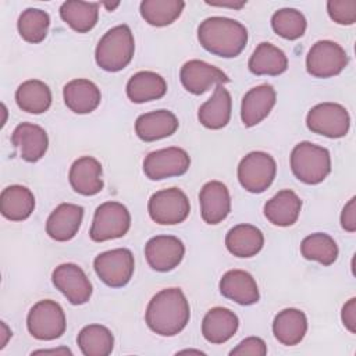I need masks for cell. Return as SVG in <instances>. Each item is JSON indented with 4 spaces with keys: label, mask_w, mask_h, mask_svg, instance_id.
<instances>
[{
    "label": "cell",
    "mask_w": 356,
    "mask_h": 356,
    "mask_svg": "<svg viewBox=\"0 0 356 356\" xmlns=\"http://www.w3.org/2000/svg\"><path fill=\"white\" fill-rule=\"evenodd\" d=\"M189 303L179 288L157 292L150 299L145 313L147 327L163 337H174L181 332L189 323Z\"/></svg>",
    "instance_id": "obj_1"
},
{
    "label": "cell",
    "mask_w": 356,
    "mask_h": 356,
    "mask_svg": "<svg viewBox=\"0 0 356 356\" xmlns=\"http://www.w3.org/2000/svg\"><path fill=\"white\" fill-rule=\"evenodd\" d=\"M197 39L209 53L232 58L242 53L248 43V31L236 19L210 17L200 22Z\"/></svg>",
    "instance_id": "obj_2"
},
{
    "label": "cell",
    "mask_w": 356,
    "mask_h": 356,
    "mask_svg": "<svg viewBox=\"0 0 356 356\" xmlns=\"http://www.w3.org/2000/svg\"><path fill=\"white\" fill-rule=\"evenodd\" d=\"M135 53L134 35L128 25H117L108 29L99 40L95 51L96 64L108 72L124 70Z\"/></svg>",
    "instance_id": "obj_3"
},
{
    "label": "cell",
    "mask_w": 356,
    "mask_h": 356,
    "mask_svg": "<svg viewBox=\"0 0 356 356\" xmlns=\"http://www.w3.org/2000/svg\"><path fill=\"white\" fill-rule=\"evenodd\" d=\"M291 170L300 182L317 185L331 172L330 152L312 142H300L292 149Z\"/></svg>",
    "instance_id": "obj_4"
},
{
    "label": "cell",
    "mask_w": 356,
    "mask_h": 356,
    "mask_svg": "<svg viewBox=\"0 0 356 356\" xmlns=\"http://www.w3.org/2000/svg\"><path fill=\"white\" fill-rule=\"evenodd\" d=\"M29 334L39 341H53L65 332V314L63 307L50 299L35 303L26 317Z\"/></svg>",
    "instance_id": "obj_5"
},
{
    "label": "cell",
    "mask_w": 356,
    "mask_h": 356,
    "mask_svg": "<svg viewBox=\"0 0 356 356\" xmlns=\"http://www.w3.org/2000/svg\"><path fill=\"white\" fill-rule=\"evenodd\" d=\"M131 227L128 209L118 202L102 203L93 216L89 236L95 242H104L124 236Z\"/></svg>",
    "instance_id": "obj_6"
},
{
    "label": "cell",
    "mask_w": 356,
    "mask_h": 356,
    "mask_svg": "<svg viewBox=\"0 0 356 356\" xmlns=\"http://www.w3.org/2000/svg\"><path fill=\"white\" fill-rule=\"evenodd\" d=\"M275 174V160L266 152H250L238 165L239 184L252 193L264 192L273 184Z\"/></svg>",
    "instance_id": "obj_7"
},
{
    "label": "cell",
    "mask_w": 356,
    "mask_h": 356,
    "mask_svg": "<svg viewBox=\"0 0 356 356\" xmlns=\"http://www.w3.org/2000/svg\"><path fill=\"white\" fill-rule=\"evenodd\" d=\"M150 218L161 225H175L185 221L191 211L189 199L178 188L154 192L147 203Z\"/></svg>",
    "instance_id": "obj_8"
},
{
    "label": "cell",
    "mask_w": 356,
    "mask_h": 356,
    "mask_svg": "<svg viewBox=\"0 0 356 356\" xmlns=\"http://www.w3.org/2000/svg\"><path fill=\"white\" fill-rule=\"evenodd\" d=\"M93 267L97 277L107 286L121 288L131 281L135 270V260L129 249L117 248L97 254Z\"/></svg>",
    "instance_id": "obj_9"
},
{
    "label": "cell",
    "mask_w": 356,
    "mask_h": 356,
    "mask_svg": "<svg viewBox=\"0 0 356 356\" xmlns=\"http://www.w3.org/2000/svg\"><path fill=\"white\" fill-rule=\"evenodd\" d=\"M349 57L342 46L332 40L316 42L306 56V70L316 78H331L343 71Z\"/></svg>",
    "instance_id": "obj_10"
},
{
    "label": "cell",
    "mask_w": 356,
    "mask_h": 356,
    "mask_svg": "<svg viewBox=\"0 0 356 356\" xmlns=\"http://www.w3.org/2000/svg\"><path fill=\"white\" fill-rule=\"evenodd\" d=\"M307 128L327 138H342L350 127L348 110L338 103H320L310 108L306 117Z\"/></svg>",
    "instance_id": "obj_11"
},
{
    "label": "cell",
    "mask_w": 356,
    "mask_h": 356,
    "mask_svg": "<svg viewBox=\"0 0 356 356\" xmlns=\"http://www.w3.org/2000/svg\"><path fill=\"white\" fill-rule=\"evenodd\" d=\"M191 157L181 147H165L149 153L143 160V172L152 181L179 177L188 171Z\"/></svg>",
    "instance_id": "obj_12"
},
{
    "label": "cell",
    "mask_w": 356,
    "mask_h": 356,
    "mask_svg": "<svg viewBox=\"0 0 356 356\" xmlns=\"http://www.w3.org/2000/svg\"><path fill=\"white\" fill-rule=\"evenodd\" d=\"M51 281L71 305H83L89 302L93 292L85 271L74 263L57 266L51 274Z\"/></svg>",
    "instance_id": "obj_13"
},
{
    "label": "cell",
    "mask_w": 356,
    "mask_h": 356,
    "mask_svg": "<svg viewBox=\"0 0 356 356\" xmlns=\"http://www.w3.org/2000/svg\"><path fill=\"white\" fill-rule=\"evenodd\" d=\"M185 254V246L181 239L172 235H157L145 245L147 264L160 273H167L178 267Z\"/></svg>",
    "instance_id": "obj_14"
},
{
    "label": "cell",
    "mask_w": 356,
    "mask_h": 356,
    "mask_svg": "<svg viewBox=\"0 0 356 356\" xmlns=\"http://www.w3.org/2000/svg\"><path fill=\"white\" fill-rule=\"evenodd\" d=\"M179 79L184 88L192 95H202L210 89L211 85L229 82L225 72L202 60L186 61L179 71Z\"/></svg>",
    "instance_id": "obj_15"
},
{
    "label": "cell",
    "mask_w": 356,
    "mask_h": 356,
    "mask_svg": "<svg viewBox=\"0 0 356 356\" xmlns=\"http://www.w3.org/2000/svg\"><path fill=\"white\" fill-rule=\"evenodd\" d=\"M200 214L210 225L220 224L231 211V196L228 188L220 181H210L203 185L199 193Z\"/></svg>",
    "instance_id": "obj_16"
},
{
    "label": "cell",
    "mask_w": 356,
    "mask_h": 356,
    "mask_svg": "<svg viewBox=\"0 0 356 356\" xmlns=\"http://www.w3.org/2000/svg\"><path fill=\"white\" fill-rule=\"evenodd\" d=\"M82 218V206L74 203H61L49 216L46 221V232L57 242H67L78 234Z\"/></svg>",
    "instance_id": "obj_17"
},
{
    "label": "cell",
    "mask_w": 356,
    "mask_h": 356,
    "mask_svg": "<svg viewBox=\"0 0 356 356\" xmlns=\"http://www.w3.org/2000/svg\"><path fill=\"white\" fill-rule=\"evenodd\" d=\"M277 93L275 89L263 83L249 89L242 97L241 118L245 127H254L261 122L275 106Z\"/></svg>",
    "instance_id": "obj_18"
},
{
    "label": "cell",
    "mask_w": 356,
    "mask_h": 356,
    "mask_svg": "<svg viewBox=\"0 0 356 356\" xmlns=\"http://www.w3.org/2000/svg\"><path fill=\"white\" fill-rule=\"evenodd\" d=\"M11 142L19 149L21 157L28 163H36L40 160L49 147V138L46 131L31 122H22L15 127Z\"/></svg>",
    "instance_id": "obj_19"
},
{
    "label": "cell",
    "mask_w": 356,
    "mask_h": 356,
    "mask_svg": "<svg viewBox=\"0 0 356 356\" xmlns=\"http://www.w3.org/2000/svg\"><path fill=\"white\" fill-rule=\"evenodd\" d=\"M72 189L83 196H93L103 189L102 164L92 156L76 159L68 174Z\"/></svg>",
    "instance_id": "obj_20"
},
{
    "label": "cell",
    "mask_w": 356,
    "mask_h": 356,
    "mask_svg": "<svg viewBox=\"0 0 356 356\" xmlns=\"http://www.w3.org/2000/svg\"><path fill=\"white\" fill-rule=\"evenodd\" d=\"M178 118L170 110H156L139 115L135 121V132L145 142L168 138L178 129Z\"/></svg>",
    "instance_id": "obj_21"
},
{
    "label": "cell",
    "mask_w": 356,
    "mask_h": 356,
    "mask_svg": "<svg viewBox=\"0 0 356 356\" xmlns=\"http://www.w3.org/2000/svg\"><path fill=\"white\" fill-rule=\"evenodd\" d=\"M220 292L227 299L249 306L259 302L260 293L256 280L243 270H229L220 280Z\"/></svg>",
    "instance_id": "obj_22"
},
{
    "label": "cell",
    "mask_w": 356,
    "mask_h": 356,
    "mask_svg": "<svg viewBox=\"0 0 356 356\" xmlns=\"http://www.w3.org/2000/svg\"><path fill=\"white\" fill-rule=\"evenodd\" d=\"M238 316L225 307L210 309L202 321V334L210 343H224L238 331Z\"/></svg>",
    "instance_id": "obj_23"
},
{
    "label": "cell",
    "mask_w": 356,
    "mask_h": 356,
    "mask_svg": "<svg viewBox=\"0 0 356 356\" xmlns=\"http://www.w3.org/2000/svg\"><path fill=\"white\" fill-rule=\"evenodd\" d=\"M65 106L76 114H88L97 108L102 100L100 89L89 79H72L63 89Z\"/></svg>",
    "instance_id": "obj_24"
},
{
    "label": "cell",
    "mask_w": 356,
    "mask_h": 356,
    "mask_svg": "<svg viewBox=\"0 0 356 356\" xmlns=\"http://www.w3.org/2000/svg\"><path fill=\"white\" fill-rule=\"evenodd\" d=\"M302 200L291 189H282L264 204L266 218L278 227L293 225L300 214Z\"/></svg>",
    "instance_id": "obj_25"
},
{
    "label": "cell",
    "mask_w": 356,
    "mask_h": 356,
    "mask_svg": "<svg viewBox=\"0 0 356 356\" xmlns=\"http://www.w3.org/2000/svg\"><path fill=\"white\" fill-rule=\"evenodd\" d=\"M307 318L299 309H284L273 321V334L277 341L286 346L298 345L306 335Z\"/></svg>",
    "instance_id": "obj_26"
},
{
    "label": "cell",
    "mask_w": 356,
    "mask_h": 356,
    "mask_svg": "<svg viewBox=\"0 0 356 356\" xmlns=\"http://www.w3.org/2000/svg\"><path fill=\"white\" fill-rule=\"evenodd\" d=\"M231 107L229 92L222 85H217L213 96L199 107L197 118L209 129H221L229 122Z\"/></svg>",
    "instance_id": "obj_27"
},
{
    "label": "cell",
    "mask_w": 356,
    "mask_h": 356,
    "mask_svg": "<svg viewBox=\"0 0 356 356\" xmlns=\"http://www.w3.org/2000/svg\"><path fill=\"white\" fill-rule=\"evenodd\" d=\"M264 245L263 232L252 224H238L225 236L228 252L236 257L256 256Z\"/></svg>",
    "instance_id": "obj_28"
},
{
    "label": "cell",
    "mask_w": 356,
    "mask_h": 356,
    "mask_svg": "<svg viewBox=\"0 0 356 356\" xmlns=\"http://www.w3.org/2000/svg\"><path fill=\"white\" fill-rule=\"evenodd\" d=\"M167 92L165 79L153 71H139L127 83V96L134 103H146L161 99Z\"/></svg>",
    "instance_id": "obj_29"
},
{
    "label": "cell",
    "mask_w": 356,
    "mask_h": 356,
    "mask_svg": "<svg viewBox=\"0 0 356 356\" xmlns=\"http://www.w3.org/2000/svg\"><path fill=\"white\" fill-rule=\"evenodd\" d=\"M35 209L33 193L22 185H11L0 195V211L11 221L26 220Z\"/></svg>",
    "instance_id": "obj_30"
},
{
    "label": "cell",
    "mask_w": 356,
    "mask_h": 356,
    "mask_svg": "<svg viewBox=\"0 0 356 356\" xmlns=\"http://www.w3.org/2000/svg\"><path fill=\"white\" fill-rule=\"evenodd\" d=\"M248 67L254 75L277 76L286 71L288 58L285 53L277 46L268 42H261L252 53L248 61Z\"/></svg>",
    "instance_id": "obj_31"
},
{
    "label": "cell",
    "mask_w": 356,
    "mask_h": 356,
    "mask_svg": "<svg viewBox=\"0 0 356 356\" xmlns=\"http://www.w3.org/2000/svg\"><path fill=\"white\" fill-rule=\"evenodd\" d=\"M61 19L78 33H86L95 28L99 19V3L71 0L60 7Z\"/></svg>",
    "instance_id": "obj_32"
},
{
    "label": "cell",
    "mask_w": 356,
    "mask_h": 356,
    "mask_svg": "<svg viewBox=\"0 0 356 356\" xmlns=\"http://www.w3.org/2000/svg\"><path fill=\"white\" fill-rule=\"evenodd\" d=\"M15 102L22 111L42 114L47 111L51 104V92L44 82L39 79H29L18 86L15 92Z\"/></svg>",
    "instance_id": "obj_33"
},
{
    "label": "cell",
    "mask_w": 356,
    "mask_h": 356,
    "mask_svg": "<svg viewBox=\"0 0 356 356\" xmlns=\"http://www.w3.org/2000/svg\"><path fill=\"white\" fill-rule=\"evenodd\" d=\"M76 343L85 356H107L113 352L114 337L107 327L89 324L79 331Z\"/></svg>",
    "instance_id": "obj_34"
},
{
    "label": "cell",
    "mask_w": 356,
    "mask_h": 356,
    "mask_svg": "<svg viewBox=\"0 0 356 356\" xmlns=\"http://www.w3.org/2000/svg\"><path fill=\"white\" fill-rule=\"evenodd\" d=\"M182 0H145L140 3L142 18L153 26H167L182 13Z\"/></svg>",
    "instance_id": "obj_35"
},
{
    "label": "cell",
    "mask_w": 356,
    "mask_h": 356,
    "mask_svg": "<svg viewBox=\"0 0 356 356\" xmlns=\"http://www.w3.org/2000/svg\"><path fill=\"white\" fill-rule=\"evenodd\" d=\"M300 253L307 260H314L323 266H331L338 257L337 242L324 232L307 235L300 243Z\"/></svg>",
    "instance_id": "obj_36"
},
{
    "label": "cell",
    "mask_w": 356,
    "mask_h": 356,
    "mask_svg": "<svg viewBox=\"0 0 356 356\" xmlns=\"http://www.w3.org/2000/svg\"><path fill=\"white\" fill-rule=\"evenodd\" d=\"M50 25V17L40 8H26L21 13L17 26L21 38L28 43L44 40Z\"/></svg>",
    "instance_id": "obj_37"
},
{
    "label": "cell",
    "mask_w": 356,
    "mask_h": 356,
    "mask_svg": "<svg viewBox=\"0 0 356 356\" xmlns=\"http://www.w3.org/2000/svg\"><path fill=\"white\" fill-rule=\"evenodd\" d=\"M271 26L277 35L288 40H296L306 32V18L296 8H281L271 17Z\"/></svg>",
    "instance_id": "obj_38"
},
{
    "label": "cell",
    "mask_w": 356,
    "mask_h": 356,
    "mask_svg": "<svg viewBox=\"0 0 356 356\" xmlns=\"http://www.w3.org/2000/svg\"><path fill=\"white\" fill-rule=\"evenodd\" d=\"M330 18L339 25H352L356 21V0H330L327 1Z\"/></svg>",
    "instance_id": "obj_39"
},
{
    "label": "cell",
    "mask_w": 356,
    "mask_h": 356,
    "mask_svg": "<svg viewBox=\"0 0 356 356\" xmlns=\"http://www.w3.org/2000/svg\"><path fill=\"white\" fill-rule=\"evenodd\" d=\"M267 353V346L266 342L259 338V337H249L245 338L236 348H234L229 355L236 356V355H252V356H264Z\"/></svg>",
    "instance_id": "obj_40"
},
{
    "label": "cell",
    "mask_w": 356,
    "mask_h": 356,
    "mask_svg": "<svg viewBox=\"0 0 356 356\" xmlns=\"http://www.w3.org/2000/svg\"><path fill=\"white\" fill-rule=\"evenodd\" d=\"M341 225L348 232L356 231V197H352L341 213Z\"/></svg>",
    "instance_id": "obj_41"
},
{
    "label": "cell",
    "mask_w": 356,
    "mask_h": 356,
    "mask_svg": "<svg viewBox=\"0 0 356 356\" xmlns=\"http://www.w3.org/2000/svg\"><path fill=\"white\" fill-rule=\"evenodd\" d=\"M341 318L349 332H356V298H350L342 307Z\"/></svg>",
    "instance_id": "obj_42"
},
{
    "label": "cell",
    "mask_w": 356,
    "mask_h": 356,
    "mask_svg": "<svg viewBox=\"0 0 356 356\" xmlns=\"http://www.w3.org/2000/svg\"><path fill=\"white\" fill-rule=\"evenodd\" d=\"M207 4H210V6H214V7H229V8H236V10H239V8H242L245 4H246V1H238V3H235V1H231V3H211V1H206Z\"/></svg>",
    "instance_id": "obj_43"
},
{
    "label": "cell",
    "mask_w": 356,
    "mask_h": 356,
    "mask_svg": "<svg viewBox=\"0 0 356 356\" xmlns=\"http://www.w3.org/2000/svg\"><path fill=\"white\" fill-rule=\"evenodd\" d=\"M38 353H61V355H72V352L68 348H58V349H42V350H35L32 352V355H38Z\"/></svg>",
    "instance_id": "obj_44"
},
{
    "label": "cell",
    "mask_w": 356,
    "mask_h": 356,
    "mask_svg": "<svg viewBox=\"0 0 356 356\" xmlns=\"http://www.w3.org/2000/svg\"><path fill=\"white\" fill-rule=\"evenodd\" d=\"M1 335H3V339H1V345H0V349H3L7 343V339L11 337V331L8 330V327L6 325L4 321H1Z\"/></svg>",
    "instance_id": "obj_45"
},
{
    "label": "cell",
    "mask_w": 356,
    "mask_h": 356,
    "mask_svg": "<svg viewBox=\"0 0 356 356\" xmlns=\"http://www.w3.org/2000/svg\"><path fill=\"white\" fill-rule=\"evenodd\" d=\"M120 6V3H114V4H108V3H104V7L108 10V11H111V10H114L115 7H118Z\"/></svg>",
    "instance_id": "obj_46"
}]
</instances>
